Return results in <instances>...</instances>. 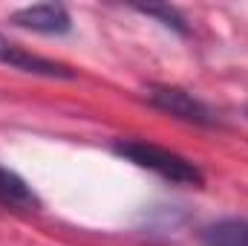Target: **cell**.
Segmentation results:
<instances>
[{
	"label": "cell",
	"mask_w": 248,
	"mask_h": 246,
	"mask_svg": "<svg viewBox=\"0 0 248 246\" xmlns=\"http://www.w3.org/2000/svg\"><path fill=\"white\" fill-rule=\"evenodd\" d=\"M147 99L153 107L182 119V122H193V124H214L217 116L211 113L208 105H202L199 99H193L190 93L179 90V87H147Z\"/></svg>",
	"instance_id": "cell-2"
},
{
	"label": "cell",
	"mask_w": 248,
	"mask_h": 246,
	"mask_svg": "<svg viewBox=\"0 0 248 246\" xmlns=\"http://www.w3.org/2000/svg\"><path fill=\"white\" fill-rule=\"evenodd\" d=\"M139 12H144V15H150V18H162L165 26H170V29H176V32H185V20H182L173 9H168V6H141Z\"/></svg>",
	"instance_id": "cell-7"
},
{
	"label": "cell",
	"mask_w": 248,
	"mask_h": 246,
	"mask_svg": "<svg viewBox=\"0 0 248 246\" xmlns=\"http://www.w3.org/2000/svg\"><path fill=\"white\" fill-rule=\"evenodd\" d=\"M0 64H9L15 70H23V72H35V75H46V78H72V72L58 61H49V58H41L35 53H26L23 47L6 41L0 35Z\"/></svg>",
	"instance_id": "cell-4"
},
{
	"label": "cell",
	"mask_w": 248,
	"mask_h": 246,
	"mask_svg": "<svg viewBox=\"0 0 248 246\" xmlns=\"http://www.w3.org/2000/svg\"><path fill=\"white\" fill-rule=\"evenodd\" d=\"M113 151H116L119 157H124V159H130L133 165L147 168V171H153V174H159V177H165V180H170V183L202 185V171H199L190 159L173 154V151H168V148H159V145H153V142L122 139V142L113 145Z\"/></svg>",
	"instance_id": "cell-1"
},
{
	"label": "cell",
	"mask_w": 248,
	"mask_h": 246,
	"mask_svg": "<svg viewBox=\"0 0 248 246\" xmlns=\"http://www.w3.org/2000/svg\"><path fill=\"white\" fill-rule=\"evenodd\" d=\"M12 23L20 29H32L41 35H63L69 32L72 20L69 12L61 3H35V6H23L17 12H12Z\"/></svg>",
	"instance_id": "cell-3"
},
{
	"label": "cell",
	"mask_w": 248,
	"mask_h": 246,
	"mask_svg": "<svg viewBox=\"0 0 248 246\" xmlns=\"http://www.w3.org/2000/svg\"><path fill=\"white\" fill-rule=\"evenodd\" d=\"M202 246H248V217H225L202 226Z\"/></svg>",
	"instance_id": "cell-6"
},
{
	"label": "cell",
	"mask_w": 248,
	"mask_h": 246,
	"mask_svg": "<svg viewBox=\"0 0 248 246\" xmlns=\"http://www.w3.org/2000/svg\"><path fill=\"white\" fill-rule=\"evenodd\" d=\"M0 209L20 211V214H29V211L41 209V200L29 188V183L20 174H15L12 168H3V165H0Z\"/></svg>",
	"instance_id": "cell-5"
}]
</instances>
